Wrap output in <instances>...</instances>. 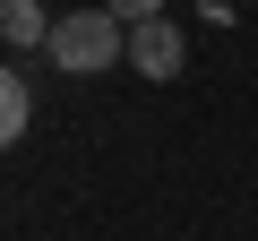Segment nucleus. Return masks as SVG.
<instances>
[{"label": "nucleus", "instance_id": "2", "mask_svg": "<svg viewBox=\"0 0 258 241\" xmlns=\"http://www.w3.org/2000/svg\"><path fill=\"white\" fill-rule=\"evenodd\" d=\"M129 61H138V78L172 86V78H181V61H189V43H181V26H172V18H147V26H129Z\"/></svg>", "mask_w": 258, "mask_h": 241}, {"label": "nucleus", "instance_id": "3", "mask_svg": "<svg viewBox=\"0 0 258 241\" xmlns=\"http://www.w3.org/2000/svg\"><path fill=\"white\" fill-rule=\"evenodd\" d=\"M0 43H9V52H35V43H52L43 0H0Z\"/></svg>", "mask_w": 258, "mask_h": 241}, {"label": "nucleus", "instance_id": "4", "mask_svg": "<svg viewBox=\"0 0 258 241\" xmlns=\"http://www.w3.org/2000/svg\"><path fill=\"white\" fill-rule=\"evenodd\" d=\"M26 120H35L26 78H18V69H0V147H18V138H26Z\"/></svg>", "mask_w": 258, "mask_h": 241}, {"label": "nucleus", "instance_id": "5", "mask_svg": "<svg viewBox=\"0 0 258 241\" xmlns=\"http://www.w3.org/2000/svg\"><path fill=\"white\" fill-rule=\"evenodd\" d=\"M103 9H112L120 26H147V18H164V0H103Z\"/></svg>", "mask_w": 258, "mask_h": 241}, {"label": "nucleus", "instance_id": "1", "mask_svg": "<svg viewBox=\"0 0 258 241\" xmlns=\"http://www.w3.org/2000/svg\"><path fill=\"white\" fill-rule=\"evenodd\" d=\"M69 78H95V69H112V61H129V26L112 18V9H69V18H52V43H43Z\"/></svg>", "mask_w": 258, "mask_h": 241}]
</instances>
